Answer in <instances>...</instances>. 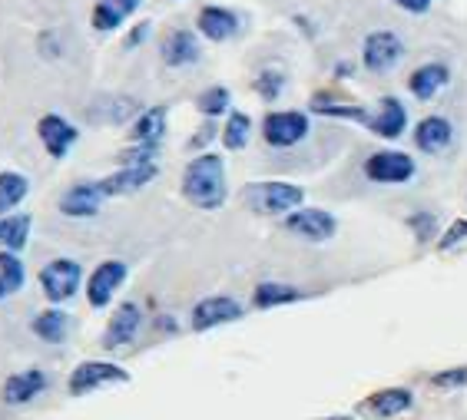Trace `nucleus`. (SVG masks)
Wrapping results in <instances>:
<instances>
[{
	"label": "nucleus",
	"mask_w": 467,
	"mask_h": 420,
	"mask_svg": "<svg viewBox=\"0 0 467 420\" xmlns=\"http://www.w3.org/2000/svg\"><path fill=\"white\" fill-rule=\"evenodd\" d=\"M308 136V117L298 109H279L262 119V139L272 149H288V146L302 143Z\"/></svg>",
	"instance_id": "nucleus-5"
},
{
	"label": "nucleus",
	"mask_w": 467,
	"mask_h": 420,
	"mask_svg": "<svg viewBox=\"0 0 467 420\" xmlns=\"http://www.w3.org/2000/svg\"><path fill=\"white\" fill-rule=\"evenodd\" d=\"M229 103H233V97H229V90H225V87H209V90H202V93H199V99H196L199 113H202V117H209V119L223 117L225 109H229Z\"/></svg>",
	"instance_id": "nucleus-29"
},
{
	"label": "nucleus",
	"mask_w": 467,
	"mask_h": 420,
	"mask_svg": "<svg viewBox=\"0 0 467 420\" xmlns=\"http://www.w3.org/2000/svg\"><path fill=\"white\" fill-rule=\"evenodd\" d=\"M109 7H117L119 14H123V17H130V14H133L136 7H140V4H143V0H107Z\"/></svg>",
	"instance_id": "nucleus-38"
},
{
	"label": "nucleus",
	"mask_w": 467,
	"mask_h": 420,
	"mask_svg": "<svg viewBox=\"0 0 467 420\" xmlns=\"http://www.w3.org/2000/svg\"><path fill=\"white\" fill-rule=\"evenodd\" d=\"M103 202H107V192L99 182H73L60 199V212L67 219H93Z\"/></svg>",
	"instance_id": "nucleus-13"
},
{
	"label": "nucleus",
	"mask_w": 467,
	"mask_h": 420,
	"mask_svg": "<svg viewBox=\"0 0 467 420\" xmlns=\"http://www.w3.org/2000/svg\"><path fill=\"white\" fill-rule=\"evenodd\" d=\"M285 232L298 235L306 241H328L338 232V219L325 209H296L292 215H285Z\"/></svg>",
	"instance_id": "nucleus-9"
},
{
	"label": "nucleus",
	"mask_w": 467,
	"mask_h": 420,
	"mask_svg": "<svg viewBox=\"0 0 467 420\" xmlns=\"http://www.w3.org/2000/svg\"><path fill=\"white\" fill-rule=\"evenodd\" d=\"M401 54H405L401 40L395 34H388V30H378V34H368V40H365L361 60H365V67L371 73H385L401 60Z\"/></svg>",
	"instance_id": "nucleus-15"
},
{
	"label": "nucleus",
	"mask_w": 467,
	"mask_h": 420,
	"mask_svg": "<svg viewBox=\"0 0 467 420\" xmlns=\"http://www.w3.org/2000/svg\"><path fill=\"white\" fill-rule=\"evenodd\" d=\"M182 199L189 206L216 212L229 199V182H225V162L216 152H202L182 169Z\"/></svg>",
	"instance_id": "nucleus-1"
},
{
	"label": "nucleus",
	"mask_w": 467,
	"mask_h": 420,
	"mask_svg": "<svg viewBox=\"0 0 467 420\" xmlns=\"http://www.w3.org/2000/svg\"><path fill=\"white\" fill-rule=\"evenodd\" d=\"M464 239H467V219H458V222H454L448 232H444V239H441L438 245H441V251H448V249H454V245H458V241H464Z\"/></svg>",
	"instance_id": "nucleus-34"
},
{
	"label": "nucleus",
	"mask_w": 467,
	"mask_h": 420,
	"mask_svg": "<svg viewBox=\"0 0 467 420\" xmlns=\"http://www.w3.org/2000/svg\"><path fill=\"white\" fill-rule=\"evenodd\" d=\"M24 282H27V269H24L17 251H0V302L17 295Z\"/></svg>",
	"instance_id": "nucleus-27"
},
{
	"label": "nucleus",
	"mask_w": 467,
	"mask_h": 420,
	"mask_svg": "<svg viewBox=\"0 0 467 420\" xmlns=\"http://www.w3.org/2000/svg\"><path fill=\"white\" fill-rule=\"evenodd\" d=\"M44 391H47V374L40 367H27V371H17V374H10L4 381L0 401L10 404V407H24V404L36 401Z\"/></svg>",
	"instance_id": "nucleus-14"
},
{
	"label": "nucleus",
	"mask_w": 467,
	"mask_h": 420,
	"mask_svg": "<svg viewBox=\"0 0 467 420\" xmlns=\"http://www.w3.org/2000/svg\"><path fill=\"white\" fill-rule=\"evenodd\" d=\"M448 80H451V70L444 63H424V67H418V70L408 77V90L428 103V99H434L448 87Z\"/></svg>",
	"instance_id": "nucleus-19"
},
{
	"label": "nucleus",
	"mask_w": 467,
	"mask_h": 420,
	"mask_svg": "<svg viewBox=\"0 0 467 420\" xmlns=\"http://www.w3.org/2000/svg\"><path fill=\"white\" fill-rule=\"evenodd\" d=\"M302 199H306V189L279 179L249 182L243 189V202L259 215H292L296 209H302Z\"/></svg>",
	"instance_id": "nucleus-2"
},
{
	"label": "nucleus",
	"mask_w": 467,
	"mask_h": 420,
	"mask_svg": "<svg viewBox=\"0 0 467 420\" xmlns=\"http://www.w3.org/2000/svg\"><path fill=\"white\" fill-rule=\"evenodd\" d=\"M312 109L322 113V117H342V119H358V123H368V113L361 107H345V103H328L325 97L312 99Z\"/></svg>",
	"instance_id": "nucleus-30"
},
{
	"label": "nucleus",
	"mask_w": 467,
	"mask_h": 420,
	"mask_svg": "<svg viewBox=\"0 0 467 420\" xmlns=\"http://www.w3.org/2000/svg\"><path fill=\"white\" fill-rule=\"evenodd\" d=\"M368 129L375 136H381V139H398L408 129L405 103L395 97H381L378 99V109L368 117Z\"/></svg>",
	"instance_id": "nucleus-16"
},
{
	"label": "nucleus",
	"mask_w": 467,
	"mask_h": 420,
	"mask_svg": "<svg viewBox=\"0 0 467 420\" xmlns=\"http://www.w3.org/2000/svg\"><path fill=\"white\" fill-rule=\"evenodd\" d=\"M398 7H405L411 10V14H424V10L431 7V0H395Z\"/></svg>",
	"instance_id": "nucleus-39"
},
{
	"label": "nucleus",
	"mask_w": 467,
	"mask_h": 420,
	"mask_svg": "<svg viewBox=\"0 0 467 420\" xmlns=\"http://www.w3.org/2000/svg\"><path fill=\"white\" fill-rule=\"evenodd\" d=\"M30 331H34L44 344H63L67 334H70V314L63 312V308H47V312H40L34 322H30Z\"/></svg>",
	"instance_id": "nucleus-23"
},
{
	"label": "nucleus",
	"mask_w": 467,
	"mask_h": 420,
	"mask_svg": "<svg viewBox=\"0 0 467 420\" xmlns=\"http://www.w3.org/2000/svg\"><path fill=\"white\" fill-rule=\"evenodd\" d=\"M130 381V371L113 361H83L70 371L67 377V391L73 397H87L93 391H103V387H113V384H126Z\"/></svg>",
	"instance_id": "nucleus-3"
},
{
	"label": "nucleus",
	"mask_w": 467,
	"mask_h": 420,
	"mask_svg": "<svg viewBox=\"0 0 467 420\" xmlns=\"http://www.w3.org/2000/svg\"><path fill=\"white\" fill-rule=\"evenodd\" d=\"M140 331H143V308L136 302H123L117 312L109 314L107 331H103L99 344L107 351H119V348H126V344H133Z\"/></svg>",
	"instance_id": "nucleus-6"
},
{
	"label": "nucleus",
	"mask_w": 467,
	"mask_h": 420,
	"mask_svg": "<svg viewBox=\"0 0 467 420\" xmlns=\"http://www.w3.org/2000/svg\"><path fill=\"white\" fill-rule=\"evenodd\" d=\"M249 136H252V119L245 117V113H229V119H225V126H223V146L225 149H233V152H239V149H245L249 146Z\"/></svg>",
	"instance_id": "nucleus-28"
},
{
	"label": "nucleus",
	"mask_w": 467,
	"mask_h": 420,
	"mask_svg": "<svg viewBox=\"0 0 467 420\" xmlns=\"http://www.w3.org/2000/svg\"><path fill=\"white\" fill-rule=\"evenodd\" d=\"M156 172H160V166H156V162H150V166H119L113 176L99 179V186H103L107 199L130 196V192H140L143 186H150V182L156 179Z\"/></svg>",
	"instance_id": "nucleus-17"
},
{
	"label": "nucleus",
	"mask_w": 467,
	"mask_h": 420,
	"mask_svg": "<svg viewBox=\"0 0 467 420\" xmlns=\"http://www.w3.org/2000/svg\"><path fill=\"white\" fill-rule=\"evenodd\" d=\"M146 34H150V24H136V30L130 36H126V50H133V46H140L146 40Z\"/></svg>",
	"instance_id": "nucleus-37"
},
{
	"label": "nucleus",
	"mask_w": 467,
	"mask_h": 420,
	"mask_svg": "<svg viewBox=\"0 0 467 420\" xmlns=\"http://www.w3.org/2000/svg\"><path fill=\"white\" fill-rule=\"evenodd\" d=\"M199 40L192 30H172L166 40H162V60H166V67H192V63L199 60Z\"/></svg>",
	"instance_id": "nucleus-20"
},
{
	"label": "nucleus",
	"mask_w": 467,
	"mask_h": 420,
	"mask_svg": "<svg viewBox=\"0 0 467 420\" xmlns=\"http://www.w3.org/2000/svg\"><path fill=\"white\" fill-rule=\"evenodd\" d=\"M282 87H285V77H282L279 70H262L259 77H255V93H259L262 99H279L282 97Z\"/></svg>",
	"instance_id": "nucleus-31"
},
{
	"label": "nucleus",
	"mask_w": 467,
	"mask_h": 420,
	"mask_svg": "<svg viewBox=\"0 0 467 420\" xmlns=\"http://www.w3.org/2000/svg\"><path fill=\"white\" fill-rule=\"evenodd\" d=\"M408 222H411V229H414V235H418V239H431L434 235V215H411V219H408Z\"/></svg>",
	"instance_id": "nucleus-35"
},
{
	"label": "nucleus",
	"mask_w": 467,
	"mask_h": 420,
	"mask_svg": "<svg viewBox=\"0 0 467 420\" xmlns=\"http://www.w3.org/2000/svg\"><path fill=\"white\" fill-rule=\"evenodd\" d=\"M322 420H351V417H342V414H335V417H322Z\"/></svg>",
	"instance_id": "nucleus-40"
},
{
	"label": "nucleus",
	"mask_w": 467,
	"mask_h": 420,
	"mask_svg": "<svg viewBox=\"0 0 467 420\" xmlns=\"http://www.w3.org/2000/svg\"><path fill=\"white\" fill-rule=\"evenodd\" d=\"M414 407V391L411 387H381L368 397V401L361 404V414L371 420H395L401 414H408Z\"/></svg>",
	"instance_id": "nucleus-12"
},
{
	"label": "nucleus",
	"mask_w": 467,
	"mask_h": 420,
	"mask_svg": "<svg viewBox=\"0 0 467 420\" xmlns=\"http://www.w3.org/2000/svg\"><path fill=\"white\" fill-rule=\"evenodd\" d=\"M83 285V269L80 261L73 259H54L47 261L44 269H40V288H44V295L50 304H63L70 302Z\"/></svg>",
	"instance_id": "nucleus-4"
},
{
	"label": "nucleus",
	"mask_w": 467,
	"mask_h": 420,
	"mask_svg": "<svg viewBox=\"0 0 467 420\" xmlns=\"http://www.w3.org/2000/svg\"><path fill=\"white\" fill-rule=\"evenodd\" d=\"M27 192H30V182L24 172H14V169L0 172V215H14V209L27 199Z\"/></svg>",
	"instance_id": "nucleus-25"
},
{
	"label": "nucleus",
	"mask_w": 467,
	"mask_h": 420,
	"mask_svg": "<svg viewBox=\"0 0 467 420\" xmlns=\"http://www.w3.org/2000/svg\"><path fill=\"white\" fill-rule=\"evenodd\" d=\"M27 241H30V215H24V212L0 215V249L24 251Z\"/></svg>",
	"instance_id": "nucleus-24"
},
{
	"label": "nucleus",
	"mask_w": 467,
	"mask_h": 420,
	"mask_svg": "<svg viewBox=\"0 0 467 420\" xmlns=\"http://www.w3.org/2000/svg\"><path fill=\"white\" fill-rule=\"evenodd\" d=\"M36 136H40L44 149L50 152L54 159H63V156L73 149V143L80 139V129L67 117H60V113H47V117L36 119Z\"/></svg>",
	"instance_id": "nucleus-11"
},
{
	"label": "nucleus",
	"mask_w": 467,
	"mask_h": 420,
	"mask_svg": "<svg viewBox=\"0 0 467 420\" xmlns=\"http://www.w3.org/2000/svg\"><path fill=\"white\" fill-rule=\"evenodd\" d=\"M213 136H216V126H213V119H209V123L202 126V133L192 136V143H189V146H192V149H202V146H206L209 139H213Z\"/></svg>",
	"instance_id": "nucleus-36"
},
{
	"label": "nucleus",
	"mask_w": 467,
	"mask_h": 420,
	"mask_svg": "<svg viewBox=\"0 0 467 420\" xmlns=\"http://www.w3.org/2000/svg\"><path fill=\"white\" fill-rule=\"evenodd\" d=\"M451 139H454V126L444 117H424L421 123L414 126V143H418L421 152H428V156L444 152L451 146Z\"/></svg>",
	"instance_id": "nucleus-18"
},
{
	"label": "nucleus",
	"mask_w": 467,
	"mask_h": 420,
	"mask_svg": "<svg viewBox=\"0 0 467 420\" xmlns=\"http://www.w3.org/2000/svg\"><path fill=\"white\" fill-rule=\"evenodd\" d=\"M365 176H368L371 182H381V186H401V182L414 179V159L408 152L381 149V152H375V156H368Z\"/></svg>",
	"instance_id": "nucleus-7"
},
{
	"label": "nucleus",
	"mask_w": 467,
	"mask_h": 420,
	"mask_svg": "<svg viewBox=\"0 0 467 420\" xmlns=\"http://www.w3.org/2000/svg\"><path fill=\"white\" fill-rule=\"evenodd\" d=\"M196 24H199V34L206 36V40H213V44H223V40L235 36V30H239V17L225 7H202Z\"/></svg>",
	"instance_id": "nucleus-21"
},
{
	"label": "nucleus",
	"mask_w": 467,
	"mask_h": 420,
	"mask_svg": "<svg viewBox=\"0 0 467 420\" xmlns=\"http://www.w3.org/2000/svg\"><path fill=\"white\" fill-rule=\"evenodd\" d=\"M434 387H467V367H451V371H438L431 377Z\"/></svg>",
	"instance_id": "nucleus-33"
},
{
	"label": "nucleus",
	"mask_w": 467,
	"mask_h": 420,
	"mask_svg": "<svg viewBox=\"0 0 467 420\" xmlns=\"http://www.w3.org/2000/svg\"><path fill=\"white\" fill-rule=\"evenodd\" d=\"M126 275H130L126 261H119V259L99 261L97 269L90 271V278H87V302H90L93 308H107V304L113 302V295L123 288Z\"/></svg>",
	"instance_id": "nucleus-8"
},
{
	"label": "nucleus",
	"mask_w": 467,
	"mask_h": 420,
	"mask_svg": "<svg viewBox=\"0 0 467 420\" xmlns=\"http://www.w3.org/2000/svg\"><path fill=\"white\" fill-rule=\"evenodd\" d=\"M243 314H245V308L235 302V298L213 295V298H202V302L192 308V314H189V324H192V331H213V328H219V324L239 322Z\"/></svg>",
	"instance_id": "nucleus-10"
},
{
	"label": "nucleus",
	"mask_w": 467,
	"mask_h": 420,
	"mask_svg": "<svg viewBox=\"0 0 467 420\" xmlns=\"http://www.w3.org/2000/svg\"><path fill=\"white\" fill-rule=\"evenodd\" d=\"M123 20H126L123 14H119L117 7H109L107 0H99L97 7H93V27H97L99 34H109V30H117Z\"/></svg>",
	"instance_id": "nucleus-32"
},
{
	"label": "nucleus",
	"mask_w": 467,
	"mask_h": 420,
	"mask_svg": "<svg viewBox=\"0 0 467 420\" xmlns=\"http://www.w3.org/2000/svg\"><path fill=\"white\" fill-rule=\"evenodd\" d=\"M302 298V292H298L296 285H285V282H262L255 292H252V304L255 308H279V304H292Z\"/></svg>",
	"instance_id": "nucleus-26"
},
{
	"label": "nucleus",
	"mask_w": 467,
	"mask_h": 420,
	"mask_svg": "<svg viewBox=\"0 0 467 420\" xmlns=\"http://www.w3.org/2000/svg\"><path fill=\"white\" fill-rule=\"evenodd\" d=\"M166 117H170V109L166 107L143 109V113L133 119V126H130V139H133V143H143V146H160L162 133H166Z\"/></svg>",
	"instance_id": "nucleus-22"
}]
</instances>
